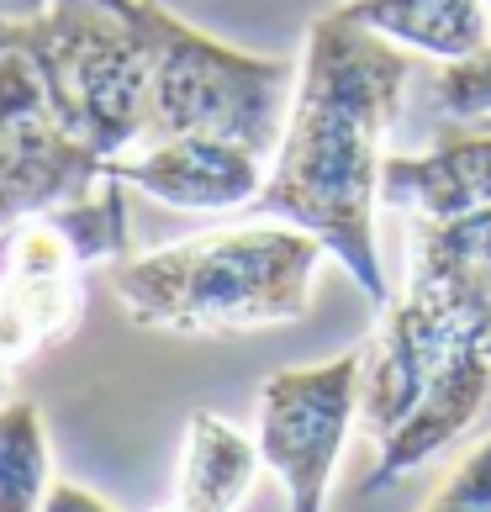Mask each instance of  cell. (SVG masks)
Wrapping results in <instances>:
<instances>
[{
    "instance_id": "obj_1",
    "label": "cell",
    "mask_w": 491,
    "mask_h": 512,
    "mask_svg": "<svg viewBox=\"0 0 491 512\" xmlns=\"http://www.w3.org/2000/svg\"><path fill=\"white\" fill-rule=\"evenodd\" d=\"M407 254V286L381 307L360 370V423L375 444L370 491L491 423V206L412 217Z\"/></svg>"
},
{
    "instance_id": "obj_2",
    "label": "cell",
    "mask_w": 491,
    "mask_h": 512,
    "mask_svg": "<svg viewBox=\"0 0 491 512\" xmlns=\"http://www.w3.org/2000/svg\"><path fill=\"white\" fill-rule=\"evenodd\" d=\"M412 74H418L412 53L349 22L338 6L317 16L307 27L296 96L270 175L243 206L264 222L312 233L370 296V307L391 301L375 254V206H381L386 138L402 127Z\"/></svg>"
},
{
    "instance_id": "obj_3",
    "label": "cell",
    "mask_w": 491,
    "mask_h": 512,
    "mask_svg": "<svg viewBox=\"0 0 491 512\" xmlns=\"http://www.w3.org/2000/svg\"><path fill=\"white\" fill-rule=\"evenodd\" d=\"M323 254L328 249L301 227H212V233L117 259L111 291L138 328L228 338L307 317Z\"/></svg>"
},
{
    "instance_id": "obj_4",
    "label": "cell",
    "mask_w": 491,
    "mask_h": 512,
    "mask_svg": "<svg viewBox=\"0 0 491 512\" xmlns=\"http://www.w3.org/2000/svg\"><path fill=\"white\" fill-rule=\"evenodd\" d=\"M0 53L27 59L59 127L96 159L143 148L148 43L122 0H53L32 22H0Z\"/></svg>"
},
{
    "instance_id": "obj_5",
    "label": "cell",
    "mask_w": 491,
    "mask_h": 512,
    "mask_svg": "<svg viewBox=\"0 0 491 512\" xmlns=\"http://www.w3.org/2000/svg\"><path fill=\"white\" fill-rule=\"evenodd\" d=\"M148 43V138H228L275 159L296 96L291 59H254L217 37L185 27L159 0H122Z\"/></svg>"
},
{
    "instance_id": "obj_6",
    "label": "cell",
    "mask_w": 491,
    "mask_h": 512,
    "mask_svg": "<svg viewBox=\"0 0 491 512\" xmlns=\"http://www.w3.org/2000/svg\"><path fill=\"white\" fill-rule=\"evenodd\" d=\"M101 259H127V196L117 175L80 201L0 227V396L22 365L80 328V280Z\"/></svg>"
},
{
    "instance_id": "obj_7",
    "label": "cell",
    "mask_w": 491,
    "mask_h": 512,
    "mask_svg": "<svg viewBox=\"0 0 491 512\" xmlns=\"http://www.w3.org/2000/svg\"><path fill=\"white\" fill-rule=\"evenodd\" d=\"M360 370L365 349H349L328 365L275 370L259 391V465L286 486L291 512H323L338 454L360 417Z\"/></svg>"
},
{
    "instance_id": "obj_8",
    "label": "cell",
    "mask_w": 491,
    "mask_h": 512,
    "mask_svg": "<svg viewBox=\"0 0 491 512\" xmlns=\"http://www.w3.org/2000/svg\"><path fill=\"white\" fill-rule=\"evenodd\" d=\"M101 180L106 159L59 127L27 59L0 53V227L80 201Z\"/></svg>"
},
{
    "instance_id": "obj_9",
    "label": "cell",
    "mask_w": 491,
    "mask_h": 512,
    "mask_svg": "<svg viewBox=\"0 0 491 512\" xmlns=\"http://www.w3.org/2000/svg\"><path fill=\"white\" fill-rule=\"evenodd\" d=\"M106 175L138 185L175 212H243L270 175V159L228 138H169L106 164Z\"/></svg>"
},
{
    "instance_id": "obj_10",
    "label": "cell",
    "mask_w": 491,
    "mask_h": 512,
    "mask_svg": "<svg viewBox=\"0 0 491 512\" xmlns=\"http://www.w3.org/2000/svg\"><path fill=\"white\" fill-rule=\"evenodd\" d=\"M381 206L402 217H470L491 206V127L381 159Z\"/></svg>"
},
{
    "instance_id": "obj_11",
    "label": "cell",
    "mask_w": 491,
    "mask_h": 512,
    "mask_svg": "<svg viewBox=\"0 0 491 512\" xmlns=\"http://www.w3.org/2000/svg\"><path fill=\"white\" fill-rule=\"evenodd\" d=\"M338 11L428 64H460L491 43L486 0H344Z\"/></svg>"
},
{
    "instance_id": "obj_12",
    "label": "cell",
    "mask_w": 491,
    "mask_h": 512,
    "mask_svg": "<svg viewBox=\"0 0 491 512\" xmlns=\"http://www.w3.org/2000/svg\"><path fill=\"white\" fill-rule=\"evenodd\" d=\"M259 476V444L228 417L196 412L180 444V481L164 512H233Z\"/></svg>"
},
{
    "instance_id": "obj_13",
    "label": "cell",
    "mask_w": 491,
    "mask_h": 512,
    "mask_svg": "<svg viewBox=\"0 0 491 512\" xmlns=\"http://www.w3.org/2000/svg\"><path fill=\"white\" fill-rule=\"evenodd\" d=\"M470 122H491V43L460 64H428V69L418 64L396 132L433 143L444 127H470Z\"/></svg>"
},
{
    "instance_id": "obj_14",
    "label": "cell",
    "mask_w": 491,
    "mask_h": 512,
    "mask_svg": "<svg viewBox=\"0 0 491 512\" xmlns=\"http://www.w3.org/2000/svg\"><path fill=\"white\" fill-rule=\"evenodd\" d=\"M48 433L27 396L0 407V512H37L48 497Z\"/></svg>"
},
{
    "instance_id": "obj_15",
    "label": "cell",
    "mask_w": 491,
    "mask_h": 512,
    "mask_svg": "<svg viewBox=\"0 0 491 512\" xmlns=\"http://www.w3.org/2000/svg\"><path fill=\"white\" fill-rule=\"evenodd\" d=\"M428 512H491V433L476 444V454L439 486Z\"/></svg>"
},
{
    "instance_id": "obj_16",
    "label": "cell",
    "mask_w": 491,
    "mask_h": 512,
    "mask_svg": "<svg viewBox=\"0 0 491 512\" xmlns=\"http://www.w3.org/2000/svg\"><path fill=\"white\" fill-rule=\"evenodd\" d=\"M37 512H117V507H106L96 491H85V486H74V481H53Z\"/></svg>"
},
{
    "instance_id": "obj_17",
    "label": "cell",
    "mask_w": 491,
    "mask_h": 512,
    "mask_svg": "<svg viewBox=\"0 0 491 512\" xmlns=\"http://www.w3.org/2000/svg\"><path fill=\"white\" fill-rule=\"evenodd\" d=\"M53 0H0V22H32V16H43Z\"/></svg>"
},
{
    "instance_id": "obj_18",
    "label": "cell",
    "mask_w": 491,
    "mask_h": 512,
    "mask_svg": "<svg viewBox=\"0 0 491 512\" xmlns=\"http://www.w3.org/2000/svg\"><path fill=\"white\" fill-rule=\"evenodd\" d=\"M486 6H491V0H486Z\"/></svg>"
}]
</instances>
